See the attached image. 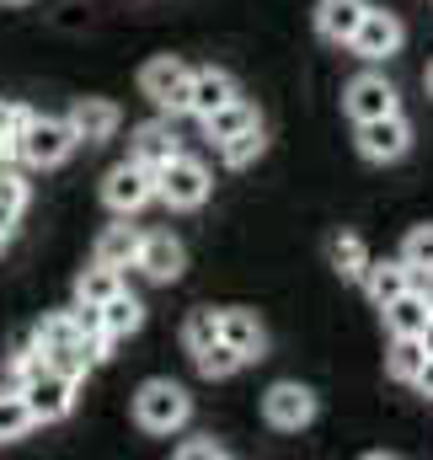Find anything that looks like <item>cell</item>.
I'll return each instance as SVG.
<instances>
[{"label":"cell","mask_w":433,"mask_h":460,"mask_svg":"<svg viewBox=\"0 0 433 460\" xmlns=\"http://www.w3.org/2000/svg\"><path fill=\"white\" fill-rule=\"evenodd\" d=\"M423 358H429V348H423V338H391V353H385V369H391V380H412V375L423 369Z\"/></svg>","instance_id":"25"},{"label":"cell","mask_w":433,"mask_h":460,"mask_svg":"<svg viewBox=\"0 0 433 460\" xmlns=\"http://www.w3.org/2000/svg\"><path fill=\"white\" fill-rule=\"evenodd\" d=\"M364 289H369L375 305H391L396 295L412 289V268H407L402 257H396V262H375V257H369V268H364Z\"/></svg>","instance_id":"16"},{"label":"cell","mask_w":433,"mask_h":460,"mask_svg":"<svg viewBox=\"0 0 433 460\" xmlns=\"http://www.w3.org/2000/svg\"><path fill=\"white\" fill-rule=\"evenodd\" d=\"M139 322H145V305H139L128 289H118L112 300H102V332H108V338H128V332H139Z\"/></svg>","instance_id":"20"},{"label":"cell","mask_w":433,"mask_h":460,"mask_svg":"<svg viewBox=\"0 0 433 460\" xmlns=\"http://www.w3.org/2000/svg\"><path fill=\"white\" fill-rule=\"evenodd\" d=\"M0 204H5V209H16V215H22V204H27V182H22L5 161H0Z\"/></svg>","instance_id":"32"},{"label":"cell","mask_w":433,"mask_h":460,"mask_svg":"<svg viewBox=\"0 0 433 460\" xmlns=\"http://www.w3.org/2000/svg\"><path fill=\"white\" fill-rule=\"evenodd\" d=\"M70 316H75V332H81V338H97V332H102V305H86V300H81Z\"/></svg>","instance_id":"33"},{"label":"cell","mask_w":433,"mask_h":460,"mask_svg":"<svg viewBox=\"0 0 433 460\" xmlns=\"http://www.w3.org/2000/svg\"><path fill=\"white\" fill-rule=\"evenodd\" d=\"M81 139H75V128H70V118H32L22 123V134H16V155L27 161V166H59L70 150H75Z\"/></svg>","instance_id":"2"},{"label":"cell","mask_w":433,"mask_h":460,"mask_svg":"<svg viewBox=\"0 0 433 460\" xmlns=\"http://www.w3.org/2000/svg\"><path fill=\"white\" fill-rule=\"evenodd\" d=\"M407 145H412V123L402 118V108L358 123V155H364V161H402Z\"/></svg>","instance_id":"5"},{"label":"cell","mask_w":433,"mask_h":460,"mask_svg":"<svg viewBox=\"0 0 433 460\" xmlns=\"http://www.w3.org/2000/svg\"><path fill=\"white\" fill-rule=\"evenodd\" d=\"M429 97H433V65H429Z\"/></svg>","instance_id":"38"},{"label":"cell","mask_w":433,"mask_h":460,"mask_svg":"<svg viewBox=\"0 0 433 460\" xmlns=\"http://www.w3.org/2000/svg\"><path fill=\"white\" fill-rule=\"evenodd\" d=\"M209 123V139H230V134H241V128H252V123H262V113L246 102V97H230L219 113H209L204 118Z\"/></svg>","instance_id":"21"},{"label":"cell","mask_w":433,"mask_h":460,"mask_svg":"<svg viewBox=\"0 0 433 460\" xmlns=\"http://www.w3.org/2000/svg\"><path fill=\"white\" fill-rule=\"evenodd\" d=\"M27 429H32V407L22 402V391H16V396H0V445L22 439Z\"/></svg>","instance_id":"28"},{"label":"cell","mask_w":433,"mask_h":460,"mask_svg":"<svg viewBox=\"0 0 433 460\" xmlns=\"http://www.w3.org/2000/svg\"><path fill=\"white\" fill-rule=\"evenodd\" d=\"M182 262H188V252H182V241H177L172 230L145 235V241H139V257H134V268H139L145 279H155V284L182 279Z\"/></svg>","instance_id":"9"},{"label":"cell","mask_w":433,"mask_h":460,"mask_svg":"<svg viewBox=\"0 0 433 460\" xmlns=\"http://www.w3.org/2000/svg\"><path fill=\"white\" fill-rule=\"evenodd\" d=\"M342 108L353 123H364V118H380V113H396V86L385 81V75H358V81H348V92H342Z\"/></svg>","instance_id":"11"},{"label":"cell","mask_w":433,"mask_h":460,"mask_svg":"<svg viewBox=\"0 0 433 460\" xmlns=\"http://www.w3.org/2000/svg\"><path fill=\"white\" fill-rule=\"evenodd\" d=\"M22 123H27V108H16V102H0V155H5V150H16V134H22Z\"/></svg>","instance_id":"31"},{"label":"cell","mask_w":433,"mask_h":460,"mask_svg":"<svg viewBox=\"0 0 433 460\" xmlns=\"http://www.w3.org/2000/svg\"><path fill=\"white\" fill-rule=\"evenodd\" d=\"M81 332H75V316L70 311H54V316H43L38 322V332H32V343L43 348V353H54V348H65V343H75Z\"/></svg>","instance_id":"27"},{"label":"cell","mask_w":433,"mask_h":460,"mask_svg":"<svg viewBox=\"0 0 433 460\" xmlns=\"http://www.w3.org/2000/svg\"><path fill=\"white\" fill-rule=\"evenodd\" d=\"M396 49H402V22H396L391 11H375V5H369L364 22H358V32H353V54L375 65V59H391Z\"/></svg>","instance_id":"10"},{"label":"cell","mask_w":433,"mask_h":460,"mask_svg":"<svg viewBox=\"0 0 433 460\" xmlns=\"http://www.w3.org/2000/svg\"><path fill=\"white\" fill-rule=\"evenodd\" d=\"M177 456H182V460H219V456H225V450H219L215 439H193V445H182Z\"/></svg>","instance_id":"34"},{"label":"cell","mask_w":433,"mask_h":460,"mask_svg":"<svg viewBox=\"0 0 433 460\" xmlns=\"http://www.w3.org/2000/svg\"><path fill=\"white\" fill-rule=\"evenodd\" d=\"M385 311V327H391V338H423V327H429V300L418 295V289H407V295H396L391 305H380Z\"/></svg>","instance_id":"17"},{"label":"cell","mask_w":433,"mask_h":460,"mask_svg":"<svg viewBox=\"0 0 433 460\" xmlns=\"http://www.w3.org/2000/svg\"><path fill=\"white\" fill-rule=\"evenodd\" d=\"M139 92L155 102V108H166V113H188V92H193V70L182 65V59H150L145 70H139Z\"/></svg>","instance_id":"4"},{"label":"cell","mask_w":433,"mask_h":460,"mask_svg":"<svg viewBox=\"0 0 433 460\" xmlns=\"http://www.w3.org/2000/svg\"><path fill=\"white\" fill-rule=\"evenodd\" d=\"M402 262H407V268H433V226L407 230V241H402Z\"/></svg>","instance_id":"30"},{"label":"cell","mask_w":433,"mask_h":460,"mask_svg":"<svg viewBox=\"0 0 433 460\" xmlns=\"http://www.w3.org/2000/svg\"><path fill=\"white\" fill-rule=\"evenodd\" d=\"M423 348L433 353V316H429V327H423Z\"/></svg>","instance_id":"37"},{"label":"cell","mask_w":433,"mask_h":460,"mask_svg":"<svg viewBox=\"0 0 433 460\" xmlns=\"http://www.w3.org/2000/svg\"><path fill=\"white\" fill-rule=\"evenodd\" d=\"M215 338H219V311H215V305H204V311H193V316L182 322V343H188V353L209 348Z\"/></svg>","instance_id":"29"},{"label":"cell","mask_w":433,"mask_h":460,"mask_svg":"<svg viewBox=\"0 0 433 460\" xmlns=\"http://www.w3.org/2000/svg\"><path fill=\"white\" fill-rule=\"evenodd\" d=\"M230 97H241L235 92V75L230 70H193V92H188V113H199V118H209V113H219Z\"/></svg>","instance_id":"13"},{"label":"cell","mask_w":433,"mask_h":460,"mask_svg":"<svg viewBox=\"0 0 433 460\" xmlns=\"http://www.w3.org/2000/svg\"><path fill=\"white\" fill-rule=\"evenodd\" d=\"M118 289H123V279H118V268H108V262H97V268H86L75 279V300H86V305H102Z\"/></svg>","instance_id":"22"},{"label":"cell","mask_w":433,"mask_h":460,"mask_svg":"<svg viewBox=\"0 0 433 460\" xmlns=\"http://www.w3.org/2000/svg\"><path fill=\"white\" fill-rule=\"evenodd\" d=\"M331 268H337L342 279H364V268H369V246H364L358 235H331Z\"/></svg>","instance_id":"26"},{"label":"cell","mask_w":433,"mask_h":460,"mask_svg":"<svg viewBox=\"0 0 433 460\" xmlns=\"http://www.w3.org/2000/svg\"><path fill=\"white\" fill-rule=\"evenodd\" d=\"M11 226H16V209H5V204H0V246L11 241Z\"/></svg>","instance_id":"36"},{"label":"cell","mask_w":433,"mask_h":460,"mask_svg":"<svg viewBox=\"0 0 433 460\" xmlns=\"http://www.w3.org/2000/svg\"><path fill=\"white\" fill-rule=\"evenodd\" d=\"M219 338L235 348L246 364L262 358V348H268V332H262V322H257L252 311H219Z\"/></svg>","instance_id":"15"},{"label":"cell","mask_w":433,"mask_h":460,"mask_svg":"<svg viewBox=\"0 0 433 460\" xmlns=\"http://www.w3.org/2000/svg\"><path fill=\"white\" fill-rule=\"evenodd\" d=\"M177 150H182V145H177L172 123H145V128L134 134V161H139V166H150V172H161Z\"/></svg>","instance_id":"18"},{"label":"cell","mask_w":433,"mask_h":460,"mask_svg":"<svg viewBox=\"0 0 433 460\" xmlns=\"http://www.w3.org/2000/svg\"><path fill=\"white\" fill-rule=\"evenodd\" d=\"M139 230L134 226H108L97 235V262H108V268H134V257H139Z\"/></svg>","instance_id":"19"},{"label":"cell","mask_w":433,"mask_h":460,"mask_svg":"<svg viewBox=\"0 0 433 460\" xmlns=\"http://www.w3.org/2000/svg\"><path fill=\"white\" fill-rule=\"evenodd\" d=\"M262 418H268L273 429L295 434V429H305V423L316 418V391H305V385L284 380V385H273V391L262 396Z\"/></svg>","instance_id":"8"},{"label":"cell","mask_w":433,"mask_h":460,"mask_svg":"<svg viewBox=\"0 0 433 460\" xmlns=\"http://www.w3.org/2000/svg\"><path fill=\"white\" fill-rule=\"evenodd\" d=\"M209 166L204 161H193V155H172L161 172H155V199H166L172 209H199L204 199H209Z\"/></svg>","instance_id":"3"},{"label":"cell","mask_w":433,"mask_h":460,"mask_svg":"<svg viewBox=\"0 0 433 460\" xmlns=\"http://www.w3.org/2000/svg\"><path fill=\"white\" fill-rule=\"evenodd\" d=\"M193 364H199V375H204V380H225V375H235L246 358L225 343V338H215L209 348H199V353H193Z\"/></svg>","instance_id":"23"},{"label":"cell","mask_w":433,"mask_h":460,"mask_svg":"<svg viewBox=\"0 0 433 460\" xmlns=\"http://www.w3.org/2000/svg\"><path fill=\"white\" fill-rule=\"evenodd\" d=\"M5 5H27V0H5Z\"/></svg>","instance_id":"39"},{"label":"cell","mask_w":433,"mask_h":460,"mask_svg":"<svg viewBox=\"0 0 433 460\" xmlns=\"http://www.w3.org/2000/svg\"><path fill=\"white\" fill-rule=\"evenodd\" d=\"M364 11H369V0H322L316 5V32L326 43H353Z\"/></svg>","instance_id":"14"},{"label":"cell","mask_w":433,"mask_h":460,"mask_svg":"<svg viewBox=\"0 0 433 460\" xmlns=\"http://www.w3.org/2000/svg\"><path fill=\"white\" fill-rule=\"evenodd\" d=\"M102 199H108V209H118V215L145 209V204L155 199V172H150V166H139V161L112 166L108 182H102Z\"/></svg>","instance_id":"7"},{"label":"cell","mask_w":433,"mask_h":460,"mask_svg":"<svg viewBox=\"0 0 433 460\" xmlns=\"http://www.w3.org/2000/svg\"><path fill=\"white\" fill-rule=\"evenodd\" d=\"M262 150H268V139H262V123H252V128H241V134H230V139H219V155H225V166H252Z\"/></svg>","instance_id":"24"},{"label":"cell","mask_w":433,"mask_h":460,"mask_svg":"<svg viewBox=\"0 0 433 460\" xmlns=\"http://www.w3.org/2000/svg\"><path fill=\"white\" fill-rule=\"evenodd\" d=\"M188 412H193V402L177 380H145L139 396H134V418H139L145 434H172V429L188 423Z\"/></svg>","instance_id":"1"},{"label":"cell","mask_w":433,"mask_h":460,"mask_svg":"<svg viewBox=\"0 0 433 460\" xmlns=\"http://www.w3.org/2000/svg\"><path fill=\"white\" fill-rule=\"evenodd\" d=\"M412 385H418V391H423V396H429V402H433V353H429V358H423V369L412 375Z\"/></svg>","instance_id":"35"},{"label":"cell","mask_w":433,"mask_h":460,"mask_svg":"<svg viewBox=\"0 0 433 460\" xmlns=\"http://www.w3.org/2000/svg\"><path fill=\"white\" fill-rule=\"evenodd\" d=\"M22 402L32 407V423H59V418L75 407V380L59 375V369H38V375L22 385Z\"/></svg>","instance_id":"6"},{"label":"cell","mask_w":433,"mask_h":460,"mask_svg":"<svg viewBox=\"0 0 433 460\" xmlns=\"http://www.w3.org/2000/svg\"><path fill=\"white\" fill-rule=\"evenodd\" d=\"M118 123H123V113H118L112 102H102V97H81V102L70 108V128H75V139H86V145L112 139Z\"/></svg>","instance_id":"12"}]
</instances>
